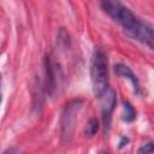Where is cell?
Wrapping results in <instances>:
<instances>
[{"mask_svg": "<svg viewBox=\"0 0 154 154\" xmlns=\"http://www.w3.org/2000/svg\"><path fill=\"white\" fill-rule=\"evenodd\" d=\"M101 8L114 22L119 23L130 37L146 45L148 48L153 49L154 46L153 26L148 22L138 18L129 7L124 6L118 1L105 0L101 2Z\"/></svg>", "mask_w": 154, "mask_h": 154, "instance_id": "6da1fadb", "label": "cell"}, {"mask_svg": "<svg viewBox=\"0 0 154 154\" xmlns=\"http://www.w3.org/2000/svg\"><path fill=\"white\" fill-rule=\"evenodd\" d=\"M90 77L94 95L96 97H102V95L108 90V67L107 57L101 48H96L93 53Z\"/></svg>", "mask_w": 154, "mask_h": 154, "instance_id": "7a4b0ae2", "label": "cell"}, {"mask_svg": "<svg viewBox=\"0 0 154 154\" xmlns=\"http://www.w3.org/2000/svg\"><path fill=\"white\" fill-rule=\"evenodd\" d=\"M82 108V101L81 100H72L69 103H66L63 116H61V140L63 142H69L73 135L75 124L77 122L78 112Z\"/></svg>", "mask_w": 154, "mask_h": 154, "instance_id": "3957f363", "label": "cell"}, {"mask_svg": "<svg viewBox=\"0 0 154 154\" xmlns=\"http://www.w3.org/2000/svg\"><path fill=\"white\" fill-rule=\"evenodd\" d=\"M103 103H102V119H103V128H105V132L107 134L109 130V125H111V119H112V112L114 109L116 102H117V95L113 90L108 89L103 95Z\"/></svg>", "mask_w": 154, "mask_h": 154, "instance_id": "277c9868", "label": "cell"}, {"mask_svg": "<svg viewBox=\"0 0 154 154\" xmlns=\"http://www.w3.org/2000/svg\"><path fill=\"white\" fill-rule=\"evenodd\" d=\"M43 64H45V75H46V81H45L46 90L48 95L53 96L57 90V77H55V66L52 57L46 55Z\"/></svg>", "mask_w": 154, "mask_h": 154, "instance_id": "5b68a950", "label": "cell"}, {"mask_svg": "<svg viewBox=\"0 0 154 154\" xmlns=\"http://www.w3.org/2000/svg\"><path fill=\"white\" fill-rule=\"evenodd\" d=\"M116 75H118L119 77H123V78H128L131 84H132V88H134V91L136 94L140 93V82H138V78L136 77V75L132 72V70L128 66V65H124V64H117L114 65L113 67Z\"/></svg>", "mask_w": 154, "mask_h": 154, "instance_id": "8992f818", "label": "cell"}, {"mask_svg": "<svg viewBox=\"0 0 154 154\" xmlns=\"http://www.w3.org/2000/svg\"><path fill=\"white\" fill-rule=\"evenodd\" d=\"M123 108H124V114H123V120L126 123H131L132 120H135L136 118V111L135 108L131 106L130 102L125 101L123 103Z\"/></svg>", "mask_w": 154, "mask_h": 154, "instance_id": "52a82bcc", "label": "cell"}, {"mask_svg": "<svg viewBox=\"0 0 154 154\" xmlns=\"http://www.w3.org/2000/svg\"><path fill=\"white\" fill-rule=\"evenodd\" d=\"M99 128H100L99 120L96 118H90L89 122L87 123V126H85V130H84L85 136H94L97 132Z\"/></svg>", "mask_w": 154, "mask_h": 154, "instance_id": "ba28073f", "label": "cell"}, {"mask_svg": "<svg viewBox=\"0 0 154 154\" xmlns=\"http://www.w3.org/2000/svg\"><path fill=\"white\" fill-rule=\"evenodd\" d=\"M152 152H153V143L148 142V143H146V144L140 147L137 154H150Z\"/></svg>", "mask_w": 154, "mask_h": 154, "instance_id": "9c48e42d", "label": "cell"}, {"mask_svg": "<svg viewBox=\"0 0 154 154\" xmlns=\"http://www.w3.org/2000/svg\"><path fill=\"white\" fill-rule=\"evenodd\" d=\"M1 154H19V153H18L17 148H14V147H10V148L5 149V150H4Z\"/></svg>", "mask_w": 154, "mask_h": 154, "instance_id": "30bf717a", "label": "cell"}, {"mask_svg": "<svg viewBox=\"0 0 154 154\" xmlns=\"http://www.w3.org/2000/svg\"><path fill=\"white\" fill-rule=\"evenodd\" d=\"M126 143H128V138H126V137H123V138H122V141H120V143H119V148H122V147L126 146Z\"/></svg>", "mask_w": 154, "mask_h": 154, "instance_id": "8fae6325", "label": "cell"}, {"mask_svg": "<svg viewBox=\"0 0 154 154\" xmlns=\"http://www.w3.org/2000/svg\"><path fill=\"white\" fill-rule=\"evenodd\" d=\"M0 103H1V93H0Z\"/></svg>", "mask_w": 154, "mask_h": 154, "instance_id": "7c38bea8", "label": "cell"}]
</instances>
